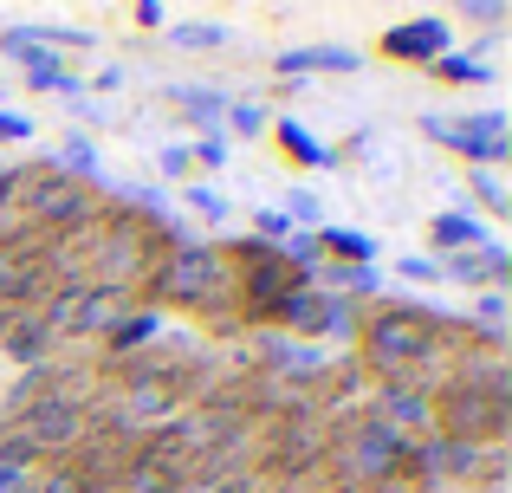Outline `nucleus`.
<instances>
[{
	"label": "nucleus",
	"instance_id": "obj_1",
	"mask_svg": "<svg viewBox=\"0 0 512 493\" xmlns=\"http://www.w3.org/2000/svg\"><path fill=\"white\" fill-rule=\"evenodd\" d=\"M150 305H175V312H201V318H221L234 325L240 299H234V266H227L221 247H169L163 266L150 273L143 286Z\"/></svg>",
	"mask_w": 512,
	"mask_h": 493
},
{
	"label": "nucleus",
	"instance_id": "obj_2",
	"mask_svg": "<svg viewBox=\"0 0 512 493\" xmlns=\"http://www.w3.org/2000/svg\"><path fill=\"white\" fill-rule=\"evenodd\" d=\"M428 137L454 143L461 156H474V169H493L506 156V124L500 117H480V124H448V117H428Z\"/></svg>",
	"mask_w": 512,
	"mask_h": 493
},
{
	"label": "nucleus",
	"instance_id": "obj_3",
	"mask_svg": "<svg viewBox=\"0 0 512 493\" xmlns=\"http://www.w3.org/2000/svg\"><path fill=\"white\" fill-rule=\"evenodd\" d=\"M389 59H415V65H435L441 52H448V26L441 20H415V26H396V33L383 39Z\"/></svg>",
	"mask_w": 512,
	"mask_h": 493
},
{
	"label": "nucleus",
	"instance_id": "obj_4",
	"mask_svg": "<svg viewBox=\"0 0 512 493\" xmlns=\"http://www.w3.org/2000/svg\"><path fill=\"white\" fill-rule=\"evenodd\" d=\"M441 273H454L461 286H500L506 279V253L500 247H474V253H454Z\"/></svg>",
	"mask_w": 512,
	"mask_h": 493
},
{
	"label": "nucleus",
	"instance_id": "obj_5",
	"mask_svg": "<svg viewBox=\"0 0 512 493\" xmlns=\"http://www.w3.org/2000/svg\"><path fill=\"white\" fill-rule=\"evenodd\" d=\"M357 52H344V46H305V52H286L279 59V72L286 78H299V72H357Z\"/></svg>",
	"mask_w": 512,
	"mask_h": 493
},
{
	"label": "nucleus",
	"instance_id": "obj_6",
	"mask_svg": "<svg viewBox=\"0 0 512 493\" xmlns=\"http://www.w3.org/2000/svg\"><path fill=\"white\" fill-rule=\"evenodd\" d=\"M435 241H441V247L474 253V247H487V234H480V221H474V215H441V221H435Z\"/></svg>",
	"mask_w": 512,
	"mask_h": 493
},
{
	"label": "nucleus",
	"instance_id": "obj_7",
	"mask_svg": "<svg viewBox=\"0 0 512 493\" xmlns=\"http://www.w3.org/2000/svg\"><path fill=\"white\" fill-rule=\"evenodd\" d=\"M26 78H33L39 91H78V78L65 72V65L52 59V52H46V59H33V65H26Z\"/></svg>",
	"mask_w": 512,
	"mask_h": 493
},
{
	"label": "nucleus",
	"instance_id": "obj_8",
	"mask_svg": "<svg viewBox=\"0 0 512 493\" xmlns=\"http://www.w3.org/2000/svg\"><path fill=\"white\" fill-rule=\"evenodd\" d=\"M279 143H286V150H292V156H305V163H318V169H331V150H325V143H312V137H305V130H299V124H279Z\"/></svg>",
	"mask_w": 512,
	"mask_h": 493
},
{
	"label": "nucleus",
	"instance_id": "obj_9",
	"mask_svg": "<svg viewBox=\"0 0 512 493\" xmlns=\"http://www.w3.org/2000/svg\"><path fill=\"white\" fill-rule=\"evenodd\" d=\"M435 72L441 78H454V85H487V65H474V59H454V52H441V59H435Z\"/></svg>",
	"mask_w": 512,
	"mask_h": 493
},
{
	"label": "nucleus",
	"instance_id": "obj_10",
	"mask_svg": "<svg viewBox=\"0 0 512 493\" xmlns=\"http://www.w3.org/2000/svg\"><path fill=\"white\" fill-rule=\"evenodd\" d=\"M175 104H188V117H195V124H208L214 111H221V91H195V85H182V91H169Z\"/></svg>",
	"mask_w": 512,
	"mask_h": 493
},
{
	"label": "nucleus",
	"instance_id": "obj_11",
	"mask_svg": "<svg viewBox=\"0 0 512 493\" xmlns=\"http://www.w3.org/2000/svg\"><path fill=\"white\" fill-rule=\"evenodd\" d=\"M318 247H325V253H338V260H370V241H363V234H325V241H318Z\"/></svg>",
	"mask_w": 512,
	"mask_h": 493
},
{
	"label": "nucleus",
	"instance_id": "obj_12",
	"mask_svg": "<svg viewBox=\"0 0 512 493\" xmlns=\"http://www.w3.org/2000/svg\"><path fill=\"white\" fill-rule=\"evenodd\" d=\"M175 46H227V33H221V26H175Z\"/></svg>",
	"mask_w": 512,
	"mask_h": 493
},
{
	"label": "nucleus",
	"instance_id": "obj_13",
	"mask_svg": "<svg viewBox=\"0 0 512 493\" xmlns=\"http://www.w3.org/2000/svg\"><path fill=\"white\" fill-rule=\"evenodd\" d=\"M474 195H480L487 208H506V182L493 176V169H474Z\"/></svg>",
	"mask_w": 512,
	"mask_h": 493
},
{
	"label": "nucleus",
	"instance_id": "obj_14",
	"mask_svg": "<svg viewBox=\"0 0 512 493\" xmlns=\"http://www.w3.org/2000/svg\"><path fill=\"white\" fill-rule=\"evenodd\" d=\"M188 208H195L201 221H221V215H227V202H221L214 189H188Z\"/></svg>",
	"mask_w": 512,
	"mask_h": 493
},
{
	"label": "nucleus",
	"instance_id": "obj_15",
	"mask_svg": "<svg viewBox=\"0 0 512 493\" xmlns=\"http://www.w3.org/2000/svg\"><path fill=\"white\" fill-rule=\"evenodd\" d=\"M253 221H260V234H266V241H286V234H292V221L279 215V208H260Z\"/></svg>",
	"mask_w": 512,
	"mask_h": 493
},
{
	"label": "nucleus",
	"instance_id": "obj_16",
	"mask_svg": "<svg viewBox=\"0 0 512 493\" xmlns=\"http://www.w3.org/2000/svg\"><path fill=\"white\" fill-rule=\"evenodd\" d=\"M234 130H247V137H260V130H266V111H253V104H240V111H234Z\"/></svg>",
	"mask_w": 512,
	"mask_h": 493
},
{
	"label": "nucleus",
	"instance_id": "obj_17",
	"mask_svg": "<svg viewBox=\"0 0 512 493\" xmlns=\"http://www.w3.org/2000/svg\"><path fill=\"white\" fill-rule=\"evenodd\" d=\"M344 292H376V273L370 266H344Z\"/></svg>",
	"mask_w": 512,
	"mask_h": 493
},
{
	"label": "nucleus",
	"instance_id": "obj_18",
	"mask_svg": "<svg viewBox=\"0 0 512 493\" xmlns=\"http://www.w3.org/2000/svg\"><path fill=\"white\" fill-rule=\"evenodd\" d=\"M467 20H500V0H461Z\"/></svg>",
	"mask_w": 512,
	"mask_h": 493
},
{
	"label": "nucleus",
	"instance_id": "obj_19",
	"mask_svg": "<svg viewBox=\"0 0 512 493\" xmlns=\"http://www.w3.org/2000/svg\"><path fill=\"white\" fill-rule=\"evenodd\" d=\"M163 169H169V176H188L195 163H188V150H169V156H163Z\"/></svg>",
	"mask_w": 512,
	"mask_h": 493
},
{
	"label": "nucleus",
	"instance_id": "obj_20",
	"mask_svg": "<svg viewBox=\"0 0 512 493\" xmlns=\"http://www.w3.org/2000/svg\"><path fill=\"white\" fill-rule=\"evenodd\" d=\"M0 137H26V117H0Z\"/></svg>",
	"mask_w": 512,
	"mask_h": 493
}]
</instances>
